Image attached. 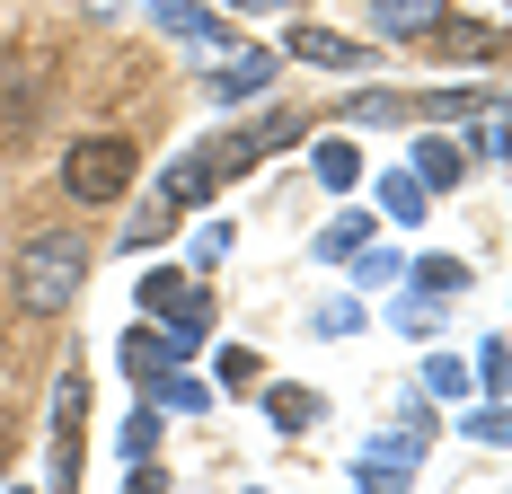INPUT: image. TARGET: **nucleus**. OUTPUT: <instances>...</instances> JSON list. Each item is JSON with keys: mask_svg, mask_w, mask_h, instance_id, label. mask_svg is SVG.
Listing matches in <instances>:
<instances>
[{"mask_svg": "<svg viewBox=\"0 0 512 494\" xmlns=\"http://www.w3.org/2000/svg\"><path fill=\"white\" fill-rule=\"evenodd\" d=\"M80 283H89V247L71 239V230H45V239H27L18 247V300L27 309H71L80 300Z\"/></svg>", "mask_w": 512, "mask_h": 494, "instance_id": "obj_1", "label": "nucleus"}, {"mask_svg": "<svg viewBox=\"0 0 512 494\" xmlns=\"http://www.w3.org/2000/svg\"><path fill=\"white\" fill-rule=\"evenodd\" d=\"M62 186H71L80 203H115L124 186H133V142H124V133H89V142H71Z\"/></svg>", "mask_w": 512, "mask_h": 494, "instance_id": "obj_2", "label": "nucleus"}, {"mask_svg": "<svg viewBox=\"0 0 512 494\" xmlns=\"http://www.w3.org/2000/svg\"><path fill=\"white\" fill-rule=\"evenodd\" d=\"M36 115H45V62L36 53H0V150H18L36 133Z\"/></svg>", "mask_w": 512, "mask_h": 494, "instance_id": "obj_3", "label": "nucleus"}, {"mask_svg": "<svg viewBox=\"0 0 512 494\" xmlns=\"http://www.w3.org/2000/svg\"><path fill=\"white\" fill-rule=\"evenodd\" d=\"M80 397H89L80 371L53 380V486H62V494H71V477H80Z\"/></svg>", "mask_w": 512, "mask_h": 494, "instance_id": "obj_4", "label": "nucleus"}, {"mask_svg": "<svg viewBox=\"0 0 512 494\" xmlns=\"http://www.w3.org/2000/svg\"><path fill=\"white\" fill-rule=\"evenodd\" d=\"M142 309H151V318H177V336H204V292H195V283H186V274H142Z\"/></svg>", "mask_w": 512, "mask_h": 494, "instance_id": "obj_5", "label": "nucleus"}, {"mask_svg": "<svg viewBox=\"0 0 512 494\" xmlns=\"http://www.w3.org/2000/svg\"><path fill=\"white\" fill-rule=\"evenodd\" d=\"M283 53H292V62H318V71H362V45L354 36H327V27H292Z\"/></svg>", "mask_w": 512, "mask_h": 494, "instance_id": "obj_6", "label": "nucleus"}, {"mask_svg": "<svg viewBox=\"0 0 512 494\" xmlns=\"http://www.w3.org/2000/svg\"><path fill=\"white\" fill-rule=\"evenodd\" d=\"M380 36H442V0H371Z\"/></svg>", "mask_w": 512, "mask_h": 494, "instance_id": "obj_7", "label": "nucleus"}, {"mask_svg": "<svg viewBox=\"0 0 512 494\" xmlns=\"http://www.w3.org/2000/svg\"><path fill=\"white\" fill-rule=\"evenodd\" d=\"M212 195V159H177L168 177H159V212H186V203Z\"/></svg>", "mask_w": 512, "mask_h": 494, "instance_id": "obj_8", "label": "nucleus"}, {"mask_svg": "<svg viewBox=\"0 0 512 494\" xmlns=\"http://www.w3.org/2000/svg\"><path fill=\"white\" fill-rule=\"evenodd\" d=\"M265 80H274V53H239V62L221 71V98H256Z\"/></svg>", "mask_w": 512, "mask_h": 494, "instance_id": "obj_9", "label": "nucleus"}, {"mask_svg": "<svg viewBox=\"0 0 512 494\" xmlns=\"http://www.w3.org/2000/svg\"><path fill=\"white\" fill-rule=\"evenodd\" d=\"M265 415H274L283 433H301V424H318V397L309 389H265Z\"/></svg>", "mask_w": 512, "mask_h": 494, "instance_id": "obj_10", "label": "nucleus"}, {"mask_svg": "<svg viewBox=\"0 0 512 494\" xmlns=\"http://www.w3.org/2000/svg\"><path fill=\"white\" fill-rule=\"evenodd\" d=\"M415 168H424L433 186H460V150H451V142H424V150H415Z\"/></svg>", "mask_w": 512, "mask_h": 494, "instance_id": "obj_11", "label": "nucleus"}, {"mask_svg": "<svg viewBox=\"0 0 512 494\" xmlns=\"http://www.w3.org/2000/svg\"><path fill=\"white\" fill-rule=\"evenodd\" d=\"M318 177H327V186H354V150L327 142V150H318Z\"/></svg>", "mask_w": 512, "mask_h": 494, "instance_id": "obj_12", "label": "nucleus"}, {"mask_svg": "<svg viewBox=\"0 0 512 494\" xmlns=\"http://www.w3.org/2000/svg\"><path fill=\"white\" fill-rule=\"evenodd\" d=\"M415 283H424V292H460L468 274H460V265H451V256H433V265H424V274H415Z\"/></svg>", "mask_w": 512, "mask_h": 494, "instance_id": "obj_13", "label": "nucleus"}, {"mask_svg": "<svg viewBox=\"0 0 512 494\" xmlns=\"http://www.w3.org/2000/svg\"><path fill=\"white\" fill-rule=\"evenodd\" d=\"M0 450H9V415H0Z\"/></svg>", "mask_w": 512, "mask_h": 494, "instance_id": "obj_14", "label": "nucleus"}]
</instances>
